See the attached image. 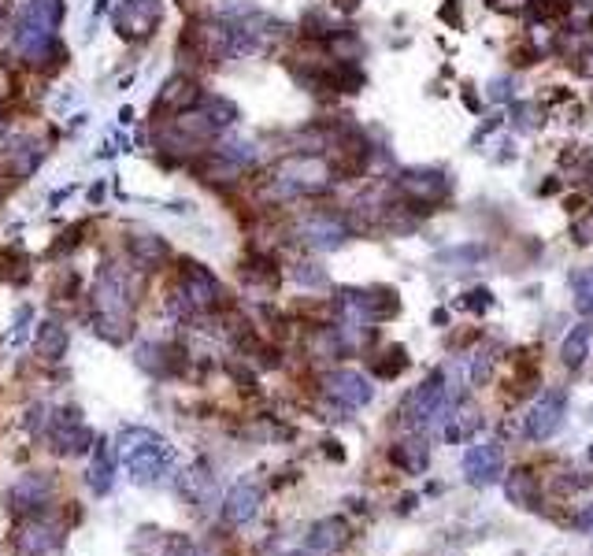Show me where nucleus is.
<instances>
[{
	"mask_svg": "<svg viewBox=\"0 0 593 556\" xmlns=\"http://www.w3.org/2000/svg\"><path fill=\"white\" fill-rule=\"evenodd\" d=\"M589 460H593V445H589Z\"/></svg>",
	"mask_w": 593,
	"mask_h": 556,
	"instance_id": "72a5a7b5",
	"label": "nucleus"
},
{
	"mask_svg": "<svg viewBox=\"0 0 593 556\" xmlns=\"http://www.w3.org/2000/svg\"><path fill=\"white\" fill-rule=\"evenodd\" d=\"M346 542H349V523H346V519H337V516H330V519H319L316 527L308 531L304 549H308V552H316V556H330V552H337Z\"/></svg>",
	"mask_w": 593,
	"mask_h": 556,
	"instance_id": "f3484780",
	"label": "nucleus"
},
{
	"mask_svg": "<svg viewBox=\"0 0 593 556\" xmlns=\"http://www.w3.org/2000/svg\"><path fill=\"white\" fill-rule=\"evenodd\" d=\"M227 304L223 297V282L215 278L204 264H193L185 260L178 278L171 282V293H167V312L175 319H201L208 312H220Z\"/></svg>",
	"mask_w": 593,
	"mask_h": 556,
	"instance_id": "7ed1b4c3",
	"label": "nucleus"
},
{
	"mask_svg": "<svg viewBox=\"0 0 593 556\" xmlns=\"http://www.w3.org/2000/svg\"><path fill=\"white\" fill-rule=\"evenodd\" d=\"M256 508H260V486L256 482H238L223 501V519L230 523V527H241V523H248L256 516Z\"/></svg>",
	"mask_w": 593,
	"mask_h": 556,
	"instance_id": "a211bd4d",
	"label": "nucleus"
},
{
	"mask_svg": "<svg viewBox=\"0 0 593 556\" xmlns=\"http://www.w3.org/2000/svg\"><path fill=\"white\" fill-rule=\"evenodd\" d=\"M82 230H85V227H71V230L64 234V241H56L52 249H49V256H64V253L75 249V245H82Z\"/></svg>",
	"mask_w": 593,
	"mask_h": 556,
	"instance_id": "cd10ccee",
	"label": "nucleus"
},
{
	"mask_svg": "<svg viewBox=\"0 0 593 556\" xmlns=\"http://www.w3.org/2000/svg\"><path fill=\"white\" fill-rule=\"evenodd\" d=\"M85 482H89L93 493H101V498L112 489V482H115V456H112L108 445H97V453H93V463H89Z\"/></svg>",
	"mask_w": 593,
	"mask_h": 556,
	"instance_id": "4be33fe9",
	"label": "nucleus"
},
{
	"mask_svg": "<svg viewBox=\"0 0 593 556\" xmlns=\"http://www.w3.org/2000/svg\"><path fill=\"white\" fill-rule=\"evenodd\" d=\"M115 445H119V460L127 463V471L138 486H160L175 468L171 445L160 435H152L148 426H127Z\"/></svg>",
	"mask_w": 593,
	"mask_h": 556,
	"instance_id": "f03ea898",
	"label": "nucleus"
},
{
	"mask_svg": "<svg viewBox=\"0 0 593 556\" xmlns=\"http://www.w3.org/2000/svg\"><path fill=\"white\" fill-rule=\"evenodd\" d=\"M52 498V479L34 471V475H22L12 489H8V508L22 512V516H38Z\"/></svg>",
	"mask_w": 593,
	"mask_h": 556,
	"instance_id": "9b49d317",
	"label": "nucleus"
},
{
	"mask_svg": "<svg viewBox=\"0 0 593 556\" xmlns=\"http://www.w3.org/2000/svg\"><path fill=\"white\" fill-rule=\"evenodd\" d=\"M130 256L141 271H160L171 260V245L160 234H134L130 238Z\"/></svg>",
	"mask_w": 593,
	"mask_h": 556,
	"instance_id": "6ab92c4d",
	"label": "nucleus"
},
{
	"mask_svg": "<svg viewBox=\"0 0 593 556\" xmlns=\"http://www.w3.org/2000/svg\"><path fill=\"white\" fill-rule=\"evenodd\" d=\"M201 97H204V89H201V82L193 78V75H175V78H167L164 82V89H160V101H156V112H164L167 108V115H182V112H190V108H197L201 104Z\"/></svg>",
	"mask_w": 593,
	"mask_h": 556,
	"instance_id": "ddd939ff",
	"label": "nucleus"
},
{
	"mask_svg": "<svg viewBox=\"0 0 593 556\" xmlns=\"http://www.w3.org/2000/svg\"><path fill=\"white\" fill-rule=\"evenodd\" d=\"M337 4H341V8H356V4H360V0H337Z\"/></svg>",
	"mask_w": 593,
	"mask_h": 556,
	"instance_id": "473e14b6",
	"label": "nucleus"
},
{
	"mask_svg": "<svg viewBox=\"0 0 593 556\" xmlns=\"http://www.w3.org/2000/svg\"><path fill=\"white\" fill-rule=\"evenodd\" d=\"M323 393L341 408H364L374 393V386L360 375V371H330L323 379Z\"/></svg>",
	"mask_w": 593,
	"mask_h": 556,
	"instance_id": "9d476101",
	"label": "nucleus"
},
{
	"mask_svg": "<svg viewBox=\"0 0 593 556\" xmlns=\"http://www.w3.org/2000/svg\"><path fill=\"white\" fill-rule=\"evenodd\" d=\"M45 152H49V145H45V141H38V138H19L15 145H8V148H4L8 175L22 182L26 175H34V171H38V164L45 160Z\"/></svg>",
	"mask_w": 593,
	"mask_h": 556,
	"instance_id": "dca6fc26",
	"label": "nucleus"
},
{
	"mask_svg": "<svg viewBox=\"0 0 593 556\" xmlns=\"http://www.w3.org/2000/svg\"><path fill=\"white\" fill-rule=\"evenodd\" d=\"M301 238L311 245V249L330 253V249H337V245H346L349 223L341 220V215H334V211H311L308 220L301 223Z\"/></svg>",
	"mask_w": 593,
	"mask_h": 556,
	"instance_id": "1a4fd4ad",
	"label": "nucleus"
},
{
	"mask_svg": "<svg viewBox=\"0 0 593 556\" xmlns=\"http://www.w3.org/2000/svg\"><path fill=\"white\" fill-rule=\"evenodd\" d=\"M400 190L409 193L412 204L430 208L434 201H442V197H445L449 178L438 175V171H409V175H400Z\"/></svg>",
	"mask_w": 593,
	"mask_h": 556,
	"instance_id": "2eb2a0df",
	"label": "nucleus"
},
{
	"mask_svg": "<svg viewBox=\"0 0 593 556\" xmlns=\"http://www.w3.org/2000/svg\"><path fill=\"white\" fill-rule=\"evenodd\" d=\"M442 19H449L453 26H460V15H456V0H449V4L442 8Z\"/></svg>",
	"mask_w": 593,
	"mask_h": 556,
	"instance_id": "7c9ffc66",
	"label": "nucleus"
},
{
	"mask_svg": "<svg viewBox=\"0 0 593 556\" xmlns=\"http://www.w3.org/2000/svg\"><path fill=\"white\" fill-rule=\"evenodd\" d=\"M67 345H71V337H67V330L59 327L56 319H45V323L38 327L34 349H38V356H41V360H49V363L64 360V356H67Z\"/></svg>",
	"mask_w": 593,
	"mask_h": 556,
	"instance_id": "aec40b11",
	"label": "nucleus"
},
{
	"mask_svg": "<svg viewBox=\"0 0 593 556\" xmlns=\"http://www.w3.org/2000/svg\"><path fill=\"white\" fill-rule=\"evenodd\" d=\"M564 412H568V393L564 390H545L535 405L526 412V423H523V435L530 442H545L556 435V426L564 423Z\"/></svg>",
	"mask_w": 593,
	"mask_h": 556,
	"instance_id": "6e6552de",
	"label": "nucleus"
},
{
	"mask_svg": "<svg viewBox=\"0 0 593 556\" xmlns=\"http://www.w3.org/2000/svg\"><path fill=\"white\" fill-rule=\"evenodd\" d=\"M178 489H182L193 505H211V501H215V479L208 475L204 463H197V468H190L185 475H178Z\"/></svg>",
	"mask_w": 593,
	"mask_h": 556,
	"instance_id": "412c9836",
	"label": "nucleus"
},
{
	"mask_svg": "<svg viewBox=\"0 0 593 556\" xmlns=\"http://www.w3.org/2000/svg\"><path fill=\"white\" fill-rule=\"evenodd\" d=\"M505 493L516 508H535L538 505V489H535V475L530 471H512L505 479Z\"/></svg>",
	"mask_w": 593,
	"mask_h": 556,
	"instance_id": "5701e85b",
	"label": "nucleus"
},
{
	"mask_svg": "<svg viewBox=\"0 0 593 556\" xmlns=\"http://www.w3.org/2000/svg\"><path fill=\"white\" fill-rule=\"evenodd\" d=\"M59 22H64V0H26L15 19V52L26 64H41L45 52L59 41Z\"/></svg>",
	"mask_w": 593,
	"mask_h": 556,
	"instance_id": "20e7f679",
	"label": "nucleus"
},
{
	"mask_svg": "<svg viewBox=\"0 0 593 556\" xmlns=\"http://www.w3.org/2000/svg\"><path fill=\"white\" fill-rule=\"evenodd\" d=\"M490 304H493L490 290H472V293H467V300H463V308H472V312H486Z\"/></svg>",
	"mask_w": 593,
	"mask_h": 556,
	"instance_id": "c85d7f7f",
	"label": "nucleus"
},
{
	"mask_svg": "<svg viewBox=\"0 0 593 556\" xmlns=\"http://www.w3.org/2000/svg\"><path fill=\"white\" fill-rule=\"evenodd\" d=\"M453 405L456 400L449 397V386H445V375H430L423 386H416L409 393V400L400 405V416L409 426H427V423H445L453 419Z\"/></svg>",
	"mask_w": 593,
	"mask_h": 556,
	"instance_id": "39448f33",
	"label": "nucleus"
},
{
	"mask_svg": "<svg viewBox=\"0 0 593 556\" xmlns=\"http://www.w3.org/2000/svg\"><path fill=\"white\" fill-rule=\"evenodd\" d=\"M575 308L586 319H593V271L575 274Z\"/></svg>",
	"mask_w": 593,
	"mask_h": 556,
	"instance_id": "a878e982",
	"label": "nucleus"
},
{
	"mask_svg": "<svg viewBox=\"0 0 593 556\" xmlns=\"http://www.w3.org/2000/svg\"><path fill=\"white\" fill-rule=\"evenodd\" d=\"M589 356V327H575L568 337H564V345H560V360H564V367H582V360Z\"/></svg>",
	"mask_w": 593,
	"mask_h": 556,
	"instance_id": "393cba45",
	"label": "nucleus"
},
{
	"mask_svg": "<svg viewBox=\"0 0 593 556\" xmlns=\"http://www.w3.org/2000/svg\"><path fill=\"white\" fill-rule=\"evenodd\" d=\"M59 545V531L52 527L49 519L38 516H26L15 531V552L19 556H49Z\"/></svg>",
	"mask_w": 593,
	"mask_h": 556,
	"instance_id": "f8f14e48",
	"label": "nucleus"
},
{
	"mask_svg": "<svg viewBox=\"0 0 593 556\" xmlns=\"http://www.w3.org/2000/svg\"><path fill=\"white\" fill-rule=\"evenodd\" d=\"M575 527H579V531H593V501L575 516Z\"/></svg>",
	"mask_w": 593,
	"mask_h": 556,
	"instance_id": "c756f323",
	"label": "nucleus"
},
{
	"mask_svg": "<svg viewBox=\"0 0 593 556\" xmlns=\"http://www.w3.org/2000/svg\"><path fill=\"white\" fill-rule=\"evenodd\" d=\"M427 460H430V449H427V442H419V438L393 445V463H400V468L412 471V475H419V471L427 468Z\"/></svg>",
	"mask_w": 593,
	"mask_h": 556,
	"instance_id": "b1692460",
	"label": "nucleus"
},
{
	"mask_svg": "<svg viewBox=\"0 0 593 556\" xmlns=\"http://www.w3.org/2000/svg\"><path fill=\"white\" fill-rule=\"evenodd\" d=\"M164 19V0H122L115 8V30L119 38H130V41H145L160 30Z\"/></svg>",
	"mask_w": 593,
	"mask_h": 556,
	"instance_id": "0eeeda50",
	"label": "nucleus"
},
{
	"mask_svg": "<svg viewBox=\"0 0 593 556\" xmlns=\"http://www.w3.org/2000/svg\"><path fill=\"white\" fill-rule=\"evenodd\" d=\"M293 278H297L301 286H308V290H327V271L319 264H297L293 267Z\"/></svg>",
	"mask_w": 593,
	"mask_h": 556,
	"instance_id": "bb28decb",
	"label": "nucleus"
},
{
	"mask_svg": "<svg viewBox=\"0 0 593 556\" xmlns=\"http://www.w3.org/2000/svg\"><path fill=\"white\" fill-rule=\"evenodd\" d=\"M182 49H193V56L204 59V64H220V59L234 56L227 19H193L182 34Z\"/></svg>",
	"mask_w": 593,
	"mask_h": 556,
	"instance_id": "423d86ee",
	"label": "nucleus"
},
{
	"mask_svg": "<svg viewBox=\"0 0 593 556\" xmlns=\"http://www.w3.org/2000/svg\"><path fill=\"white\" fill-rule=\"evenodd\" d=\"M134 304H138L134 274L122 264H101L97 286H93V323H97V334L108 337L112 345L127 342L134 327Z\"/></svg>",
	"mask_w": 593,
	"mask_h": 556,
	"instance_id": "f257e3e1",
	"label": "nucleus"
},
{
	"mask_svg": "<svg viewBox=\"0 0 593 556\" xmlns=\"http://www.w3.org/2000/svg\"><path fill=\"white\" fill-rule=\"evenodd\" d=\"M501 463H505L501 445L497 442H475L463 453V475L472 482H479V486H486V482H493L497 475H501Z\"/></svg>",
	"mask_w": 593,
	"mask_h": 556,
	"instance_id": "4468645a",
	"label": "nucleus"
},
{
	"mask_svg": "<svg viewBox=\"0 0 593 556\" xmlns=\"http://www.w3.org/2000/svg\"><path fill=\"white\" fill-rule=\"evenodd\" d=\"M8 190H12V185H8V182H0V201H4V197H8Z\"/></svg>",
	"mask_w": 593,
	"mask_h": 556,
	"instance_id": "2f4dec72",
	"label": "nucleus"
}]
</instances>
